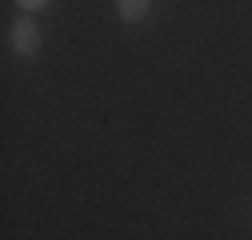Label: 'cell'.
I'll use <instances>...</instances> for the list:
<instances>
[{"instance_id":"obj_2","label":"cell","mask_w":252,"mask_h":240,"mask_svg":"<svg viewBox=\"0 0 252 240\" xmlns=\"http://www.w3.org/2000/svg\"><path fill=\"white\" fill-rule=\"evenodd\" d=\"M152 8V0H116V12H120V20H128V24H136V20H144V12Z\"/></svg>"},{"instance_id":"obj_1","label":"cell","mask_w":252,"mask_h":240,"mask_svg":"<svg viewBox=\"0 0 252 240\" xmlns=\"http://www.w3.org/2000/svg\"><path fill=\"white\" fill-rule=\"evenodd\" d=\"M8 44H12L16 56H36V52H40V28L28 20V16L16 20V24H12V32H8Z\"/></svg>"},{"instance_id":"obj_3","label":"cell","mask_w":252,"mask_h":240,"mask_svg":"<svg viewBox=\"0 0 252 240\" xmlns=\"http://www.w3.org/2000/svg\"><path fill=\"white\" fill-rule=\"evenodd\" d=\"M16 4H20L24 12H36V8H44V4H48V0H16Z\"/></svg>"}]
</instances>
